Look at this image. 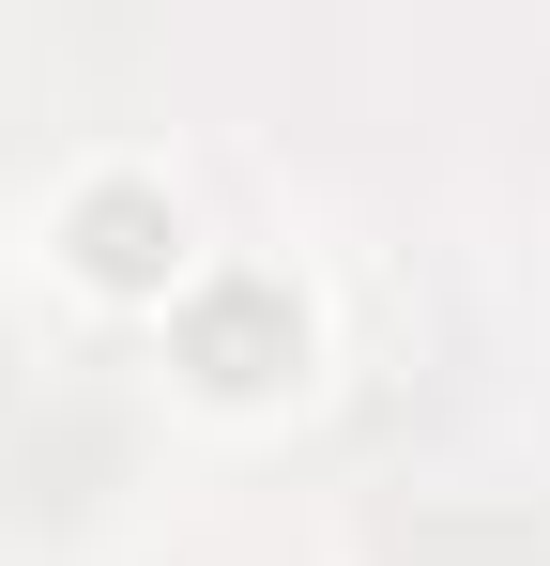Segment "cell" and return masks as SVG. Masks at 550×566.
Masks as SVG:
<instances>
[{
  "mask_svg": "<svg viewBox=\"0 0 550 566\" xmlns=\"http://www.w3.org/2000/svg\"><path fill=\"white\" fill-rule=\"evenodd\" d=\"M77 230H92V276H154V261H169V214H154V199H92Z\"/></svg>",
  "mask_w": 550,
  "mask_h": 566,
  "instance_id": "1",
  "label": "cell"
}]
</instances>
